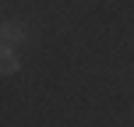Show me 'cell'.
<instances>
[{"mask_svg":"<svg viewBox=\"0 0 134 127\" xmlns=\"http://www.w3.org/2000/svg\"><path fill=\"white\" fill-rule=\"evenodd\" d=\"M21 42H25V28H21L18 21H7V25H4V35H0V46H4V53H14Z\"/></svg>","mask_w":134,"mask_h":127,"instance_id":"1","label":"cell"},{"mask_svg":"<svg viewBox=\"0 0 134 127\" xmlns=\"http://www.w3.org/2000/svg\"><path fill=\"white\" fill-rule=\"evenodd\" d=\"M18 57H14V53H4V60H0V71H4V74H14V71H18Z\"/></svg>","mask_w":134,"mask_h":127,"instance_id":"2","label":"cell"}]
</instances>
